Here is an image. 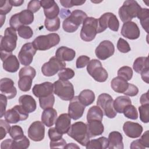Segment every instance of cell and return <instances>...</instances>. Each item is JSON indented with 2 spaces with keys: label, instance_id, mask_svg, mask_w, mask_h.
I'll use <instances>...</instances> for the list:
<instances>
[{
  "label": "cell",
  "instance_id": "44dd1931",
  "mask_svg": "<svg viewBox=\"0 0 149 149\" xmlns=\"http://www.w3.org/2000/svg\"><path fill=\"white\" fill-rule=\"evenodd\" d=\"M30 146V141L26 136L19 140L8 139L1 144V149H26Z\"/></svg>",
  "mask_w": 149,
  "mask_h": 149
},
{
  "label": "cell",
  "instance_id": "7bdbcfd3",
  "mask_svg": "<svg viewBox=\"0 0 149 149\" xmlns=\"http://www.w3.org/2000/svg\"><path fill=\"white\" fill-rule=\"evenodd\" d=\"M140 119L143 123L149 122V104L141 105L139 107Z\"/></svg>",
  "mask_w": 149,
  "mask_h": 149
},
{
  "label": "cell",
  "instance_id": "e7e4bbea",
  "mask_svg": "<svg viewBox=\"0 0 149 149\" xmlns=\"http://www.w3.org/2000/svg\"><path fill=\"white\" fill-rule=\"evenodd\" d=\"M148 73H149V70H146V71L143 72L141 73H140L143 80L147 83H148V79H149Z\"/></svg>",
  "mask_w": 149,
  "mask_h": 149
},
{
  "label": "cell",
  "instance_id": "d6a6232c",
  "mask_svg": "<svg viewBox=\"0 0 149 149\" xmlns=\"http://www.w3.org/2000/svg\"><path fill=\"white\" fill-rule=\"evenodd\" d=\"M108 141L105 137H100L96 139L89 140L86 145L87 149H105L108 148Z\"/></svg>",
  "mask_w": 149,
  "mask_h": 149
},
{
  "label": "cell",
  "instance_id": "ffe728a7",
  "mask_svg": "<svg viewBox=\"0 0 149 149\" xmlns=\"http://www.w3.org/2000/svg\"><path fill=\"white\" fill-rule=\"evenodd\" d=\"M1 59L3 62V68L6 72L15 73L19 70V61L12 53L1 55Z\"/></svg>",
  "mask_w": 149,
  "mask_h": 149
},
{
  "label": "cell",
  "instance_id": "4fadbf2b",
  "mask_svg": "<svg viewBox=\"0 0 149 149\" xmlns=\"http://www.w3.org/2000/svg\"><path fill=\"white\" fill-rule=\"evenodd\" d=\"M65 67V62L55 56L51 57L48 62L43 64L41 67V72L45 76L50 77L54 76Z\"/></svg>",
  "mask_w": 149,
  "mask_h": 149
},
{
  "label": "cell",
  "instance_id": "e0dca14e",
  "mask_svg": "<svg viewBox=\"0 0 149 149\" xmlns=\"http://www.w3.org/2000/svg\"><path fill=\"white\" fill-rule=\"evenodd\" d=\"M28 137L33 141H40L42 140L45 136V126L40 121L33 122L28 129Z\"/></svg>",
  "mask_w": 149,
  "mask_h": 149
},
{
  "label": "cell",
  "instance_id": "ac0fdd59",
  "mask_svg": "<svg viewBox=\"0 0 149 149\" xmlns=\"http://www.w3.org/2000/svg\"><path fill=\"white\" fill-rule=\"evenodd\" d=\"M84 109L85 106L80 102L78 96H74L69 104L68 114L72 119L76 120L83 116Z\"/></svg>",
  "mask_w": 149,
  "mask_h": 149
},
{
  "label": "cell",
  "instance_id": "7dc6e473",
  "mask_svg": "<svg viewBox=\"0 0 149 149\" xmlns=\"http://www.w3.org/2000/svg\"><path fill=\"white\" fill-rule=\"evenodd\" d=\"M12 5L8 0L0 1V14L1 16H5L9 13L12 8Z\"/></svg>",
  "mask_w": 149,
  "mask_h": 149
},
{
  "label": "cell",
  "instance_id": "f546056e",
  "mask_svg": "<svg viewBox=\"0 0 149 149\" xmlns=\"http://www.w3.org/2000/svg\"><path fill=\"white\" fill-rule=\"evenodd\" d=\"M57 119V112L53 108L44 110L41 115V121L47 127H51Z\"/></svg>",
  "mask_w": 149,
  "mask_h": 149
},
{
  "label": "cell",
  "instance_id": "f907efd6",
  "mask_svg": "<svg viewBox=\"0 0 149 149\" xmlns=\"http://www.w3.org/2000/svg\"><path fill=\"white\" fill-rule=\"evenodd\" d=\"M60 3L65 8H69L73 6L81 5L85 3L86 1H79V0H60Z\"/></svg>",
  "mask_w": 149,
  "mask_h": 149
},
{
  "label": "cell",
  "instance_id": "2e32d148",
  "mask_svg": "<svg viewBox=\"0 0 149 149\" xmlns=\"http://www.w3.org/2000/svg\"><path fill=\"white\" fill-rule=\"evenodd\" d=\"M115 47L112 42L108 40L101 41L95 50L96 56L101 60H105L113 55Z\"/></svg>",
  "mask_w": 149,
  "mask_h": 149
},
{
  "label": "cell",
  "instance_id": "8992f818",
  "mask_svg": "<svg viewBox=\"0 0 149 149\" xmlns=\"http://www.w3.org/2000/svg\"><path fill=\"white\" fill-rule=\"evenodd\" d=\"M60 37L56 33H50L37 37L33 41L34 47L39 51H46L59 43Z\"/></svg>",
  "mask_w": 149,
  "mask_h": 149
},
{
  "label": "cell",
  "instance_id": "8d00e7d4",
  "mask_svg": "<svg viewBox=\"0 0 149 149\" xmlns=\"http://www.w3.org/2000/svg\"><path fill=\"white\" fill-rule=\"evenodd\" d=\"M137 17L140 20L143 28L148 33V21H149V10L147 8H141L139 12Z\"/></svg>",
  "mask_w": 149,
  "mask_h": 149
},
{
  "label": "cell",
  "instance_id": "3957f363",
  "mask_svg": "<svg viewBox=\"0 0 149 149\" xmlns=\"http://www.w3.org/2000/svg\"><path fill=\"white\" fill-rule=\"evenodd\" d=\"M1 54H9L15 49L17 36L16 30L12 27H7L4 31V36L0 37Z\"/></svg>",
  "mask_w": 149,
  "mask_h": 149
},
{
  "label": "cell",
  "instance_id": "cb8c5ba5",
  "mask_svg": "<svg viewBox=\"0 0 149 149\" xmlns=\"http://www.w3.org/2000/svg\"><path fill=\"white\" fill-rule=\"evenodd\" d=\"M32 92L38 98L48 96L54 92L53 83L45 81L41 84H35L32 88Z\"/></svg>",
  "mask_w": 149,
  "mask_h": 149
},
{
  "label": "cell",
  "instance_id": "4dcf8cb0",
  "mask_svg": "<svg viewBox=\"0 0 149 149\" xmlns=\"http://www.w3.org/2000/svg\"><path fill=\"white\" fill-rule=\"evenodd\" d=\"M75 55L76 52L74 50L65 46L58 48L55 52V56L63 62L72 61Z\"/></svg>",
  "mask_w": 149,
  "mask_h": 149
},
{
  "label": "cell",
  "instance_id": "52a82bcc",
  "mask_svg": "<svg viewBox=\"0 0 149 149\" xmlns=\"http://www.w3.org/2000/svg\"><path fill=\"white\" fill-rule=\"evenodd\" d=\"M98 31V19L93 17H87L83 22L80 31V38L82 40L90 42L93 41Z\"/></svg>",
  "mask_w": 149,
  "mask_h": 149
},
{
  "label": "cell",
  "instance_id": "60d3db41",
  "mask_svg": "<svg viewBox=\"0 0 149 149\" xmlns=\"http://www.w3.org/2000/svg\"><path fill=\"white\" fill-rule=\"evenodd\" d=\"M9 134L14 140H21L24 136L22 128L18 125L12 126L10 129Z\"/></svg>",
  "mask_w": 149,
  "mask_h": 149
},
{
  "label": "cell",
  "instance_id": "8fae6325",
  "mask_svg": "<svg viewBox=\"0 0 149 149\" xmlns=\"http://www.w3.org/2000/svg\"><path fill=\"white\" fill-rule=\"evenodd\" d=\"M33 21V13L28 9H25L12 15L9 20V24L10 27L14 29L15 30H17L22 26L30 24Z\"/></svg>",
  "mask_w": 149,
  "mask_h": 149
},
{
  "label": "cell",
  "instance_id": "03108f58",
  "mask_svg": "<svg viewBox=\"0 0 149 149\" xmlns=\"http://www.w3.org/2000/svg\"><path fill=\"white\" fill-rule=\"evenodd\" d=\"M65 148H80V147L77 146L76 144L71 143L69 144H66V146L65 147Z\"/></svg>",
  "mask_w": 149,
  "mask_h": 149
},
{
  "label": "cell",
  "instance_id": "9a60e30c",
  "mask_svg": "<svg viewBox=\"0 0 149 149\" xmlns=\"http://www.w3.org/2000/svg\"><path fill=\"white\" fill-rule=\"evenodd\" d=\"M36 51L37 49L34 47L32 43L27 42L24 44L18 54L19 62L22 65L26 66L30 65L33 61V56Z\"/></svg>",
  "mask_w": 149,
  "mask_h": 149
},
{
  "label": "cell",
  "instance_id": "ee69618b",
  "mask_svg": "<svg viewBox=\"0 0 149 149\" xmlns=\"http://www.w3.org/2000/svg\"><path fill=\"white\" fill-rule=\"evenodd\" d=\"M118 75L127 81L130 80L133 76V70L129 66H124L119 69L118 71Z\"/></svg>",
  "mask_w": 149,
  "mask_h": 149
},
{
  "label": "cell",
  "instance_id": "6125c7cd",
  "mask_svg": "<svg viewBox=\"0 0 149 149\" xmlns=\"http://www.w3.org/2000/svg\"><path fill=\"white\" fill-rule=\"evenodd\" d=\"M140 102L141 105L146 104H149V100H148V91H147L146 93H144L141 95Z\"/></svg>",
  "mask_w": 149,
  "mask_h": 149
},
{
  "label": "cell",
  "instance_id": "9f6ffc18",
  "mask_svg": "<svg viewBox=\"0 0 149 149\" xmlns=\"http://www.w3.org/2000/svg\"><path fill=\"white\" fill-rule=\"evenodd\" d=\"M139 93V88L137 86L133 84H129V86L126 93L124 94L126 95L130 96V97H134L137 95Z\"/></svg>",
  "mask_w": 149,
  "mask_h": 149
},
{
  "label": "cell",
  "instance_id": "c3c4849f",
  "mask_svg": "<svg viewBox=\"0 0 149 149\" xmlns=\"http://www.w3.org/2000/svg\"><path fill=\"white\" fill-rule=\"evenodd\" d=\"M117 48L122 53H127L130 51V47L127 41L123 38H119L117 42Z\"/></svg>",
  "mask_w": 149,
  "mask_h": 149
},
{
  "label": "cell",
  "instance_id": "91938a15",
  "mask_svg": "<svg viewBox=\"0 0 149 149\" xmlns=\"http://www.w3.org/2000/svg\"><path fill=\"white\" fill-rule=\"evenodd\" d=\"M148 130L146 131L141 136L140 140L144 144L146 147H149V137H148Z\"/></svg>",
  "mask_w": 149,
  "mask_h": 149
},
{
  "label": "cell",
  "instance_id": "7402d4cb",
  "mask_svg": "<svg viewBox=\"0 0 149 149\" xmlns=\"http://www.w3.org/2000/svg\"><path fill=\"white\" fill-rule=\"evenodd\" d=\"M0 90L2 94L6 96L8 99H12L17 94V90L14 86V81L9 78L5 77L1 79Z\"/></svg>",
  "mask_w": 149,
  "mask_h": 149
},
{
  "label": "cell",
  "instance_id": "5bb4252c",
  "mask_svg": "<svg viewBox=\"0 0 149 149\" xmlns=\"http://www.w3.org/2000/svg\"><path fill=\"white\" fill-rule=\"evenodd\" d=\"M3 116L9 123L14 124L26 120L29 117V113L20 105H16L6 111Z\"/></svg>",
  "mask_w": 149,
  "mask_h": 149
},
{
  "label": "cell",
  "instance_id": "f1b7e54d",
  "mask_svg": "<svg viewBox=\"0 0 149 149\" xmlns=\"http://www.w3.org/2000/svg\"><path fill=\"white\" fill-rule=\"evenodd\" d=\"M129 84L130 83H127V81L123 78L117 76L112 80L111 87L114 91L118 93L125 94L129 88Z\"/></svg>",
  "mask_w": 149,
  "mask_h": 149
},
{
  "label": "cell",
  "instance_id": "ba28073f",
  "mask_svg": "<svg viewBox=\"0 0 149 149\" xmlns=\"http://www.w3.org/2000/svg\"><path fill=\"white\" fill-rule=\"evenodd\" d=\"M36 74V71L31 66H27L21 68L19 72V80L17 82L19 88L24 92L29 91L31 88L33 80Z\"/></svg>",
  "mask_w": 149,
  "mask_h": 149
},
{
  "label": "cell",
  "instance_id": "d4e9b609",
  "mask_svg": "<svg viewBox=\"0 0 149 149\" xmlns=\"http://www.w3.org/2000/svg\"><path fill=\"white\" fill-rule=\"evenodd\" d=\"M55 124V127L60 133H67L71 126V118L68 113H62L56 119Z\"/></svg>",
  "mask_w": 149,
  "mask_h": 149
},
{
  "label": "cell",
  "instance_id": "5b68a950",
  "mask_svg": "<svg viewBox=\"0 0 149 149\" xmlns=\"http://www.w3.org/2000/svg\"><path fill=\"white\" fill-rule=\"evenodd\" d=\"M54 93L63 101H70L74 97L73 85L68 80H58L53 83Z\"/></svg>",
  "mask_w": 149,
  "mask_h": 149
},
{
  "label": "cell",
  "instance_id": "f35d334b",
  "mask_svg": "<svg viewBox=\"0 0 149 149\" xmlns=\"http://www.w3.org/2000/svg\"><path fill=\"white\" fill-rule=\"evenodd\" d=\"M55 102V97L52 94L48 96L39 98V104L42 109L52 108Z\"/></svg>",
  "mask_w": 149,
  "mask_h": 149
},
{
  "label": "cell",
  "instance_id": "836d02e7",
  "mask_svg": "<svg viewBox=\"0 0 149 149\" xmlns=\"http://www.w3.org/2000/svg\"><path fill=\"white\" fill-rule=\"evenodd\" d=\"M132 104L131 100L127 96H119L113 101V108L116 113H122L125 107Z\"/></svg>",
  "mask_w": 149,
  "mask_h": 149
},
{
  "label": "cell",
  "instance_id": "74e56055",
  "mask_svg": "<svg viewBox=\"0 0 149 149\" xmlns=\"http://www.w3.org/2000/svg\"><path fill=\"white\" fill-rule=\"evenodd\" d=\"M44 26L46 29L49 31H56L60 27V19L56 17L54 19H45Z\"/></svg>",
  "mask_w": 149,
  "mask_h": 149
},
{
  "label": "cell",
  "instance_id": "603a6c76",
  "mask_svg": "<svg viewBox=\"0 0 149 149\" xmlns=\"http://www.w3.org/2000/svg\"><path fill=\"white\" fill-rule=\"evenodd\" d=\"M123 130L127 137L135 139L141 136L143 128L139 123L127 121L123 124Z\"/></svg>",
  "mask_w": 149,
  "mask_h": 149
},
{
  "label": "cell",
  "instance_id": "b9f144b4",
  "mask_svg": "<svg viewBox=\"0 0 149 149\" xmlns=\"http://www.w3.org/2000/svg\"><path fill=\"white\" fill-rule=\"evenodd\" d=\"M123 113L125 116L132 120H136L139 117L138 112L136 108L132 104L126 106L124 109Z\"/></svg>",
  "mask_w": 149,
  "mask_h": 149
},
{
  "label": "cell",
  "instance_id": "4316f807",
  "mask_svg": "<svg viewBox=\"0 0 149 149\" xmlns=\"http://www.w3.org/2000/svg\"><path fill=\"white\" fill-rule=\"evenodd\" d=\"M87 126L90 138L101 135L104 130V127L102 123V121L98 120L88 121Z\"/></svg>",
  "mask_w": 149,
  "mask_h": 149
},
{
  "label": "cell",
  "instance_id": "7a4b0ae2",
  "mask_svg": "<svg viewBox=\"0 0 149 149\" xmlns=\"http://www.w3.org/2000/svg\"><path fill=\"white\" fill-rule=\"evenodd\" d=\"M87 17V14L84 11L79 9L73 10L63 20L62 23L63 30L68 33H74Z\"/></svg>",
  "mask_w": 149,
  "mask_h": 149
},
{
  "label": "cell",
  "instance_id": "1f68e13d",
  "mask_svg": "<svg viewBox=\"0 0 149 149\" xmlns=\"http://www.w3.org/2000/svg\"><path fill=\"white\" fill-rule=\"evenodd\" d=\"M133 68L137 73H141L143 72L149 70V62L147 56L138 57L136 58L133 65Z\"/></svg>",
  "mask_w": 149,
  "mask_h": 149
},
{
  "label": "cell",
  "instance_id": "f5cc1de1",
  "mask_svg": "<svg viewBox=\"0 0 149 149\" xmlns=\"http://www.w3.org/2000/svg\"><path fill=\"white\" fill-rule=\"evenodd\" d=\"M90 58L86 55H81L79 56L76 60V66L77 69L84 68L90 61Z\"/></svg>",
  "mask_w": 149,
  "mask_h": 149
},
{
  "label": "cell",
  "instance_id": "9c48e42d",
  "mask_svg": "<svg viewBox=\"0 0 149 149\" xmlns=\"http://www.w3.org/2000/svg\"><path fill=\"white\" fill-rule=\"evenodd\" d=\"M87 71L98 82H104L108 77V72L102 66L101 62L96 59H93L89 61L87 65Z\"/></svg>",
  "mask_w": 149,
  "mask_h": 149
},
{
  "label": "cell",
  "instance_id": "11a10c76",
  "mask_svg": "<svg viewBox=\"0 0 149 149\" xmlns=\"http://www.w3.org/2000/svg\"><path fill=\"white\" fill-rule=\"evenodd\" d=\"M7 97L3 94H0V105H1V115L0 117L2 118L4 116L6 112V108L7 105Z\"/></svg>",
  "mask_w": 149,
  "mask_h": 149
},
{
  "label": "cell",
  "instance_id": "94428289",
  "mask_svg": "<svg viewBox=\"0 0 149 149\" xmlns=\"http://www.w3.org/2000/svg\"><path fill=\"white\" fill-rule=\"evenodd\" d=\"M55 1L54 0H42L40 1V4L41 6H42L44 9L48 8L52 6L54 3Z\"/></svg>",
  "mask_w": 149,
  "mask_h": 149
},
{
  "label": "cell",
  "instance_id": "d590c367",
  "mask_svg": "<svg viewBox=\"0 0 149 149\" xmlns=\"http://www.w3.org/2000/svg\"><path fill=\"white\" fill-rule=\"evenodd\" d=\"M104 113L102 109L98 106H93L89 108L87 113V120H98L102 121Z\"/></svg>",
  "mask_w": 149,
  "mask_h": 149
},
{
  "label": "cell",
  "instance_id": "ab89813d",
  "mask_svg": "<svg viewBox=\"0 0 149 149\" xmlns=\"http://www.w3.org/2000/svg\"><path fill=\"white\" fill-rule=\"evenodd\" d=\"M44 13L47 19H54L57 17L59 13V8L57 3L55 2L50 7L44 9Z\"/></svg>",
  "mask_w": 149,
  "mask_h": 149
},
{
  "label": "cell",
  "instance_id": "30bf717a",
  "mask_svg": "<svg viewBox=\"0 0 149 149\" xmlns=\"http://www.w3.org/2000/svg\"><path fill=\"white\" fill-rule=\"evenodd\" d=\"M119 27V20L116 16L112 13H105L98 19V33L103 32L107 28L113 31H118Z\"/></svg>",
  "mask_w": 149,
  "mask_h": 149
},
{
  "label": "cell",
  "instance_id": "bcb514c9",
  "mask_svg": "<svg viewBox=\"0 0 149 149\" xmlns=\"http://www.w3.org/2000/svg\"><path fill=\"white\" fill-rule=\"evenodd\" d=\"M75 73L70 68H64L58 73V77L60 80H68L74 76Z\"/></svg>",
  "mask_w": 149,
  "mask_h": 149
},
{
  "label": "cell",
  "instance_id": "d6986e66",
  "mask_svg": "<svg viewBox=\"0 0 149 149\" xmlns=\"http://www.w3.org/2000/svg\"><path fill=\"white\" fill-rule=\"evenodd\" d=\"M120 33L123 37L129 40H136L139 38L140 34L137 24L132 21L123 23Z\"/></svg>",
  "mask_w": 149,
  "mask_h": 149
},
{
  "label": "cell",
  "instance_id": "db71d44e",
  "mask_svg": "<svg viewBox=\"0 0 149 149\" xmlns=\"http://www.w3.org/2000/svg\"><path fill=\"white\" fill-rule=\"evenodd\" d=\"M41 8L40 1L38 0L30 1L27 4V9L32 13L37 12Z\"/></svg>",
  "mask_w": 149,
  "mask_h": 149
},
{
  "label": "cell",
  "instance_id": "680465c9",
  "mask_svg": "<svg viewBox=\"0 0 149 149\" xmlns=\"http://www.w3.org/2000/svg\"><path fill=\"white\" fill-rule=\"evenodd\" d=\"M130 148L131 149H134V148L144 149L146 148V147L144 146V144L142 143V142L140 139H137L132 142L130 146Z\"/></svg>",
  "mask_w": 149,
  "mask_h": 149
},
{
  "label": "cell",
  "instance_id": "7c38bea8",
  "mask_svg": "<svg viewBox=\"0 0 149 149\" xmlns=\"http://www.w3.org/2000/svg\"><path fill=\"white\" fill-rule=\"evenodd\" d=\"M97 105L102 109L107 117L112 119L116 116V112L113 108V100L109 94L102 93L99 95Z\"/></svg>",
  "mask_w": 149,
  "mask_h": 149
},
{
  "label": "cell",
  "instance_id": "277c9868",
  "mask_svg": "<svg viewBox=\"0 0 149 149\" xmlns=\"http://www.w3.org/2000/svg\"><path fill=\"white\" fill-rule=\"evenodd\" d=\"M141 9V6L137 1L133 0L126 1L119 9V16L122 22L124 23L130 22L132 19L137 17Z\"/></svg>",
  "mask_w": 149,
  "mask_h": 149
},
{
  "label": "cell",
  "instance_id": "6f0895ef",
  "mask_svg": "<svg viewBox=\"0 0 149 149\" xmlns=\"http://www.w3.org/2000/svg\"><path fill=\"white\" fill-rule=\"evenodd\" d=\"M66 145V141L62 138L61 140L56 141H50L49 143V147L51 148H65V147Z\"/></svg>",
  "mask_w": 149,
  "mask_h": 149
},
{
  "label": "cell",
  "instance_id": "f6af8a7d",
  "mask_svg": "<svg viewBox=\"0 0 149 149\" xmlns=\"http://www.w3.org/2000/svg\"><path fill=\"white\" fill-rule=\"evenodd\" d=\"M19 36L24 39H29L33 35V31L31 28L27 26H22L17 30Z\"/></svg>",
  "mask_w": 149,
  "mask_h": 149
},
{
  "label": "cell",
  "instance_id": "484cf974",
  "mask_svg": "<svg viewBox=\"0 0 149 149\" xmlns=\"http://www.w3.org/2000/svg\"><path fill=\"white\" fill-rule=\"evenodd\" d=\"M108 148L109 149H123L124 148L123 137L122 134L119 132H111L108 135Z\"/></svg>",
  "mask_w": 149,
  "mask_h": 149
},
{
  "label": "cell",
  "instance_id": "83f0119b",
  "mask_svg": "<svg viewBox=\"0 0 149 149\" xmlns=\"http://www.w3.org/2000/svg\"><path fill=\"white\" fill-rule=\"evenodd\" d=\"M19 104L29 113H31L36 109V101L30 95H23L19 98Z\"/></svg>",
  "mask_w": 149,
  "mask_h": 149
},
{
  "label": "cell",
  "instance_id": "816d5d0a",
  "mask_svg": "<svg viewBox=\"0 0 149 149\" xmlns=\"http://www.w3.org/2000/svg\"><path fill=\"white\" fill-rule=\"evenodd\" d=\"M48 136L50 139V141H56L62 138V134L60 133L55 127L49 128L48 130Z\"/></svg>",
  "mask_w": 149,
  "mask_h": 149
},
{
  "label": "cell",
  "instance_id": "e575fe53",
  "mask_svg": "<svg viewBox=\"0 0 149 149\" xmlns=\"http://www.w3.org/2000/svg\"><path fill=\"white\" fill-rule=\"evenodd\" d=\"M80 102L85 107L93 104L95 100V94L92 90L86 89L80 92L78 96Z\"/></svg>",
  "mask_w": 149,
  "mask_h": 149
},
{
  "label": "cell",
  "instance_id": "be15d7a7",
  "mask_svg": "<svg viewBox=\"0 0 149 149\" xmlns=\"http://www.w3.org/2000/svg\"><path fill=\"white\" fill-rule=\"evenodd\" d=\"M10 3L14 6H21L24 3V0H9Z\"/></svg>",
  "mask_w": 149,
  "mask_h": 149
},
{
  "label": "cell",
  "instance_id": "6da1fadb",
  "mask_svg": "<svg viewBox=\"0 0 149 149\" xmlns=\"http://www.w3.org/2000/svg\"><path fill=\"white\" fill-rule=\"evenodd\" d=\"M68 136L83 146H86L90 140L87 124L83 122L73 123L67 133Z\"/></svg>",
  "mask_w": 149,
  "mask_h": 149
},
{
  "label": "cell",
  "instance_id": "681fc988",
  "mask_svg": "<svg viewBox=\"0 0 149 149\" xmlns=\"http://www.w3.org/2000/svg\"><path fill=\"white\" fill-rule=\"evenodd\" d=\"M10 126L9 123L6 120L1 119L0 120V130H1V137L0 139L2 140L6 135L8 133H9Z\"/></svg>",
  "mask_w": 149,
  "mask_h": 149
}]
</instances>
